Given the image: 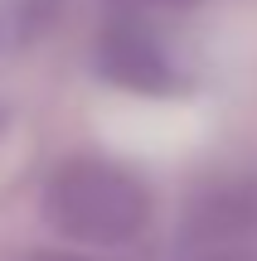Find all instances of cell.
Wrapping results in <instances>:
<instances>
[{
  "instance_id": "cell-1",
  "label": "cell",
  "mask_w": 257,
  "mask_h": 261,
  "mask_svg": "<svg viewBox=\"0 0 257 261\" xmlns=\"http://www.w3.org/2000/svg\"><path fill=\"white\" fill-rule=\"evenodd\" d=\"M44 218L83 247H126L151 223V189L112 160L78 155L49 174Z\"/></svg>"
},
{
  "instance_id": "cell-2",
  "label": "cell",
  "mask_w": 257,
  "mask_h": 261,
  "mask_svg": "<svg viewBox=\"0 0 257 261\" xmlns=\"http://www.w3.org/2000/svg\"><path fill=\"white\" fill-rule=\"evenodd\" d=\"M97 73L126 92H146V97H160L175 87L170 54L141 19H107V29L97 34Z\"/></svg>"
},
{
  "instance_id": "cell-3",
  "label": "cell",
  "mask_w": 257,
  "mask_h": 261,
  "mask_svg": "<svg viewBox=\"0 0 257 261\" xmlns=\"http://www.w3.org/2000/svg\"><path fill=\"white\" fill-rule=\"evenodd\" d=\"M257 237V179H223L190 208V242L199 252H238Z\"/></svg>"
},
{
  "instance_id": "cell-4",
  "label": "cell",
  "mask_w": 257,
  "mask_h": 261,
  "mask_svg": "<svg viewBox=\"0 0 257 261\" xmlns=\"http://www.w3.org/2000/svg\"><path fill=\"white\" fill-rule=\"evenodd\" d=\"M136 5H151V10H194L199 0H136Z\"/></svg>"
},
{
  "instance_id": "cell-5",
  "label": "cell",
  "mask_w": 257,
  "mask_h": 261,
  "mask_svg": "<svg viewBox=\"0 0 257 261\" xmlns=\"http://www.w3.org/2000/svg\"><path fill=\"white\" fill-rule=\"evenodd\" d=\"M29 261H87V256H73V252H34Z\"/></svg>"
}]
</instances>
